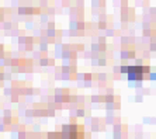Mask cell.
<instances>
[{
    "label": "cell",
    "instance_id": "cell-1",
    "mask_svg": "<svg viewBox=\"0 0 156 139\" xmlns=\"http://www.w3.org/2000/svg\"><path fill=\"white\" fill-rule=\"evenodd\" d=\"M124 72H128V79L129 80H141L144 77V72L148 69L145 68H139V66H131L129 69H122Z\"/></svg>",
    "mask_w": 156,
    "mask_h": 139
},
{
    "label": "cell",
    "instance_id": "cell-2",
    "mask_svg": "<svg viewBox=\"0 0 156 139\" xmlns=\"http://www.w3.org/2000/svg\"><path fill=\"white\" fill-rule=\"evenodd\" d=\"M155 77H156V76H155Z\"/></svg>",
    "mask_w": 156,
    "mask_h": 139
}]
</instances>
